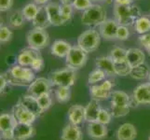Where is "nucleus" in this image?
I'll return each mask as SVG.
<instances>
[{
  "mask_svg": "<svg viewBox=\"0 0 150 140\" xmlns=\"http://www.w3.org/2000/svg\"><path fill=\"white\" fill-rule=\"evenodd\" d=\"M8 84L13 86H29L35 79V71L31 67L14 65L5 73Z\"/></svg>",
  "mask_w": 150,
  "mask_h": 140,
  "instance_id": "1",
  "label": "nucleus"
},
{
  "mask_svg": "<svg viewBox=\"0 0 150 140\" xmlns=\"http://www.w3.org/2000/svg\"><path fill=\"white\" fill-rule=\"evenodd\" d=\"M113 14L117 23L123 26H132L135 21L141 16V10L136 5H129V6H120L114 4Z\"/></svg>",
  "mask_w": 150,
  "mask_h": 140,
  "instance_id": "2",
  "label": "nucleus"
},
{
  "mask_svg": "<svg viewBox=\"0 0 150 140\" xmlns=\"http://www.w3.org/2000/svg\"><path fill=\"white\" fill-rule=\"evenodd\" d=\"M105 20H107L106 10L100 4H92L84 10L80 18L82 24L86 26H99Z\"/></svg>",
  "mask_w": 150,
  "mask_h": 140,
  "instance_id": "3",
  "label": "nucleus"
},
{
  "mask_svg": "<svg viewBox=\"0 0 150 140\" xmlns=\"http://www.w3.org/2000/svg\"><path fill=\"white\" fill-rule=\"evenodd\" d=\"M101 35L99 31L89 29L84 31L77 38V46L85 50L87 53H91L99 48L101 43Z\"/></svg>",
  "mask_w": 150,
  "mask_h": 140,
  "instance_id": "4",
  "label": "nucleus"
},
{
  "mask_svg": "<svg viewBox=\"0 0 150 140\" xmlns=\"http://www.w3.org/2000/svg\"><path fill=\"white\" fill-rule=\"evenodd\" d=\"M76 71L66 67L64 69L56 70L50 73L49 80H50L52 86H66L72 87L76 80Z\"/></svg>",
  "mask_w": 150,
  "mask_h": 140,
  "instance_id": "5",
  "label": "nucleus"
},
{
  "mask_svg": "<svg viewBox=\"0 0 150 140\" xmlns=\"http://www.w3.org/2000/svg\"><path fill=\"white\" fill-rule=\"evenodd\" d=\"M26 41L29 48L40 50L50 45V36L44 29L33 28L27 33Z\"/></svg>",
  "mask_w": 150,
  "mask_h": 140,
  "instance_id": "6",
  "label": "nucleus"
},
{
  "mask_svg": "<svg viewBox=\"0 0 150 140\" xmlns=\"http://www.w3.org/2000/svg\"><path fill=\"white\" fill-rule=\"evenodd\" d=\"M88 61V53L79 46H72L68 54L65 57L66 66L71 69L79 70L82 68Z\"/></svg>",
  "mask_w": 150,
  "mask_h": 140,
  "instance_id": "7",
  "label": "nucleus"
},
{
  "mask_svg": "<svg viewBox=\"0 0 150 140\" xmlns=\"http://www.w3.org/2000/svg\"><path fill=\"white\" fill-rule=\"evenodd\" d=\"M115 86L114 82L111 80H105L100 84H94L90 87V95L91 99L97 101L107 100L111 97L113 92V88Z\"/></svg>",
  "mask_w": 150,
  "mask_h": 140,
  "instance_id": "8",
  "label": "nucleus"
},
{
  "mask_svg": "<svg viewBox=\"0 0 150 140\" xmlns=\"http://www.w3.org/2000/svg\"><path fill=\"white\" fill-rule=\"evenodd\" d=\"M17 121L12 113H3L0 115V134L3 139L12 140Z\"/></svg>",
  "mask_w": 150,
  "mask_h": 140,
  "instance_id": "9",
  "label": "nucleus"
},
{
  "mask_svg": "<svg viewBox=\"0 0 150 140\" xmlns=\"http://www.w3.org/2000/svg\"><path fill=\"white\" fill-rule=\"evenodd\" d=\"M52 84L49 79L46 77H38L28 86V95L38 98L43 95L50 93L51 95Z\"/></svg>",
  "mask_w": 150,
  "mask_h": 140,
  "instance_id": "10",
  "label": "nucleus"
},
{
  "mask_svg": "<svg viewBox=\"0 0 150 140\" xmlns=\"http://www.w3.org/2000/svg\"><path fill=\"white\" fill-rule=\"evenodd\" d=\"M150 105V88L148 83L138 85L133 90L132 96V105Z\"/></svg>",
  "mask_w": 150,
  "mask_h": 140,
  "instance_id": "11",
  "label": "nucleus"
},
{
  "mask_svg": "<svg viewBox=\"0 0 150 140\" xmlns=\"http://www.w3.org/2000/svg\"><path fill=\"white\" fill-rule=\"evenodd\" d=\"M120 24L115 19H107L99 25V33L103 38L106 40L117 39V28Z\"/></svg>",
  "mask_w": 150,
  "mask_h": 140,
  "instance_id": "12",
  "label": "nucleus"
},
{
  "mask_svg": "<svg viewBox=\"0 0 150 140\" xmlns=\"http://www.w3.org/2000/svg\"><path fill=\"white\" fill-rule=\"evenodd\" d=\"M12 114L16 119V121L20 123L25 124H33L37 120L38 116L33 112L29 111L24 107L17 103L12 108Z\"/></svg>",
  "mask_w": 150,
  "mask_h": 140,
  "instance_id": "13",
  "label": "nucleus"
},
{
  "mask_svg": "<svg viewBox=\"0 0 150 140\" xmlns=\"http://www.w3.org/2000/svg\"><path fill=\"white\" fill-rule=\"evenodd\" d=\"M87 133L90 138L93 140H103L107 137L108 129L105 124L98 122H89L87 127Z\"/></svg>",
  "mask_w": 150,
  "mask_h": 140,
  "instance_id": "14",
  "label": "nucleus"
},
{
  "mask_svg": "<svg viewBox=\"0 0 150 140\" xmlns=\"http://www.w3.org/2000/svg\"><path fill=\"white\" fill-rule=\"evenodd\" d=\"M35 134V129L33 124L17 122L14 129L12 140H27Z\"/></svg>",
  "mask_w": 150,
  "mask_h": 140,
  "instance_id": "15",
  "label": "nucleus"
},
{
  "mask_svg": "<svg viewBox=\"0 0 150 140\" xmlns=\"http://www.w3.org/2000/svg\"><path fill=\"white\" fill-rule=\"evenodd\" d=\"M44 7H45L46 11H47L50 25H53V26H61V25L64 24L63 20H62L61 13H60V4L56 2H50Z\"/></svg>",
  "mask_w": 150,
  "mask_h": 140,
  "instance_id": "16",
  "label": "nucleus"
},
{
  "mask_svg": "<svg viewBox=\"0 0 150 140\" xmlns=\"http://www.w3.org/2000/svg\"><path fill=\"white\" fill-rule=\"evenodd\" d=\"M127 63L132 68L139 66L146 62V55L144 53L138 48H131L127 50Z\"/></svg>",
  "mask_w": 150,
  "mask_h": 140,
  "instance_id": "17",
  "label": "nucleus"
},
{
  "mask_svg": "<svg viewBox=\"0 0 150 140\" xmlns=\"http://www.w3.org/2000/svg\"><path fill=\"white\" fill-rule=\"evenodd\" d=\"M39 53H40L39 50L28 47V48H25L20 51L19 54L17 55L16 62L18 65L22 66L30 67L35 59V57Z\"/></svg>",
  "mask_w": 150,
  "mask_h": 140,
  "instance_id": "18",
  "label": "nucleus"
},
{
  "mask_svg": "<svg viewBox=\"0 0 150 140\" xmlns=\"http://www.w3.org/2000/svg\"><path fill=\"white\" fill-rule=\"evenodd\" d=\"M18 103L20 104V105H22L23 107H24L29 111L35 114L38 117L41 116L43 114V111L41 110V108L38 105V99L35 97L28 95V93L21 97L20 100L18 101Z\"/></svg>",
  "mask_w": 150,
  "mask_h": 140,
  "instance_id": "19",
  "label": "nucleus"
},
{
  "mask_svg": "<svg viewBox=\"0 0 150 140\" xmlns=\"http://www.w3.org/2000/svg\"><path fill=\"white\" fill-rule=\"evenodd\" d=\"M95 65L98 68L102 69L107 77H115V63L113 62L110 56H100L95 60Z\"/></svg>",
  "mask_w": 150,
  "mask_h": 140,
  "instance_id": "20",
  "label": "nucleus"
},
{
  "mask_svg": "<svg viewBox=\"0 0 150 140\" xmlns=\"http://www.w3.org/2000/svg\"><path fill=\"white\" fill-rule=\"evenodd\" d=\"M117 140H134L137 136V130L132 123H123L116 133Z\"/></svg>",
  "mask_w": 150,
  "mask_h": 140,
  "instance_id": "21",
  "label": "nucleus"
},
{
  "mask_svg": "<svg viewBox=\"0 0 150 140\" xmlns=\"http://www.w3.org/2000/svg\"><path fill=\"white\" fill-rule=\"evenodd\" d=\"M83 134L79 125L67 124L65 125L61 134V140H82Z\"/></svg>",
  "mask_w": 150,
  "mask_h": 140,
  "instance_id": "22",
  "label": "nucleus"
},
{
  "mask_svg": "<svg viewBox=\"0 0 150 140\" xmlns=\"http://www.w3.org/2000/svg\"><path fill=\"white\" fill-rule=\"evenodd\" d=\"M68 120L71 124L79 125L85 122V107L74 105L68 109Z\"/></svg>",
  "mask_w": 150,
  "mask_h": 140,
  "instance_id": "23",
  "label": "nucleus"
},
{
  "mask_svg": "<svg viewBox=\"0 0 150 140\" xmlns=\"http://www.w3.org/2000/svg\"><path fill=\"white\" fill-rule=\"evenodd\" d=\"M72 48L69 42L63 39L55 40L50 47L51 54L58 57V58H65Z\"/></svg>",
  "mask_w": 150,
  "mask_h": 140,
  "instance_id": "24",
  "label": "nucleus"
},
{
  "mask_svg": "<svg viewBox=\"0 0 150 140\" xmlns=\"http://www.w3.org/2000/svg\"><path fill=\"white\" fill-rule=\"evenodd\" d=\"M111 106L116 107H131L132 97L123 91H113L111 95Z\"/></svg>",
  "mask_w": 150,
  "mask_h": 140,
  "instance_id": "25",
  "label": "nucleus"
},
{
  "mask_svg": "<svg viewBox=\"0 0 150 140\" xmlns=\"http://www.w3.org/2000/svg\"><path fill=\"white\" fill-rule=\"evenodd\" d=\"M100 109L101 107L99 105V101H97L95 99H91L85 107V122H96Z\"/></svg>",
  "mask_w": 150,
  "mask_h": 140,
  "instance_id": "26",
  "label": "nucleus"
},
{
  "mask_svg": "<svg viewBox=\"0 0 150 140\" xmlns=\"http://www.w3.org/2000/svg\"><path fill=\"white\" fill-rule=\"evenodd\" d=\"M31 23H32L34 28L46 30L49 26H50V23L49 21V17L47 11L45 9V7H40L37 16L35 17V19Z\"/></svg>",
  "mask_w": 150,
  "mask_h": 140,
  "instance_id": "27",
  "label": "nucleus"
},
{
  "mask_svg": "<svg viewBox=\"0 0 150 140\" xmlns=\"http://www.w3.org/2000/svg\"><path fill=\"white\" fill-rule=\"evenodd\" d=\"M8 25L11 28H20L24 24L25 18L22 10H14L8 16Z\"/></svg>",
  "mask_w": 150,
  "mask_h": 140,
  "instance_id": "28",
  "label": "nucleus"
},
{
  "mask_svg": "<svg viewBox=\"0 0 150 140\" xmlns=\"http://www.w3.org/2000/svg\"><path fill=\"white\" fill-rule=\"evenodd\" d=\"M134 31L139 35L146 34L150 32V19L146 16L141 15L133 24Z\"/></svg>",
  "mask_w": 150,
  "mask_h": 140,
  "instance_id": "29",
  "label": "nucleus"
},
{
  "mask_svg": "<svg viewBox=\"0 0 150 140\" xmlns=\"http://www.w3.org/2000/svg\"><path fill=\"white\" fill-rule=\"evenodd\" d=\"M149 67L147 65L143 64L139 66L133 67L131 70L130 76L132 77V79L136 80H142L148 77V74H149Z\"/></svg>",
  "mask_w": 150,
  "mask_h": 140,
  "instance_id": "30",
  "label": "nucleus"
},
{
  "mask_svg": "<svg viewBox=\"0 0 150 140\" xmlns=\"http://www.w3.org/2000/svg\"><path fill=\"white\" fill-rule=\"evenodd\" d=\"M71 87L66 86H58L55 90V98L59 103L64 104L67 103L71 98Z\"/></svg>",
  "mask_w": 150,
  "mask_h": 140,
  "instance_id": "31",
  "label": "nucleus"
},
{
  "mask_svg": "<svg viewBox=\"0 0 150 140\" xmlns=\"http://www.w3.org/2000/svg\"><path fill=\"white\" fill-rule=\"evenodd\" d=\"M40 7L38 6L35 3H28L23 8L22 12L23 14V16L25 18V21H28V22H32L35 19V17L37 16V14L38 12Z\"/></svg>",
  "mask_w": 150,
  "mask_h": 140,
  "instance_id": "32",
  "label": "nucleus"
},
{
  "mask_svg": "<svg viewBox=\"0 0 150 140\" xmlns=\"http://www.w3.org/2000/svg\"><path fill=\"white\" fill-rule=\"evenodd\" d=\"M109 56L115 64H120L127 62V50L120 48V47H115L110 50Z\"/></svg>",
  "mask_w": 150,
  "mask_h": 140,
  "instance_id": "33",
  "label": "nucleus"
},
{
  "mask_svg": "<svg viewBox=\"0 0 150 140\" xmlns=\"http://www.w3.org/2000/svg\"><path fill=\"white\" fill-rule=\"evenodd\" d=\"M106 77L107 76L105 72H103L102 69L96 67L94 70H92L89 74V77H88V83H89L90 85L97 84L98 82H101V81L105 80Z\"/></svg>",
  "mask_w": 150,
  "mask_h": 140,
  "instance_id": "34",
  "label": "nucleus"
},
{
  "mask_svg": "<svg viewBox=\"0 0 150 140\" xmlns=\"http://www.w3.org/2000/svg\"><path fill=\"white\" fill-rule=\"evenodd\" d=\"M73 11H74V8L72 5L60 4V13H61L62 20H63L64 24L71 22L72 18H73Z\"/></svg>",
  "mask_w": 150,
  "mask_h": 140,
  "instance_id": "35",
  "label": "nucleus"
},
{
  "mask_svg": "<svg viewBox=\"0 0 150 140\" xmlns=\"http://www.w3.org/2000/svg\"><path fill=\"white\" fill-rule=\"evenodd\" d=\"M13 38V32L7 25H0V44H6Z\"/></svg>",
  "mask_w": 150,
  "mask_h": 140,
  "instance_id": "36",
  "label": "nucleus"
},
{
  "mask_svg": "<svg viewBox=\"0 0 150 140\" xmlns=\"http://www.w3.org/2000/svg\"><path fill=\"white\" fill-rule=\"evenodd\" d=\"M38 105L41 108V110L44 112L47 111L49 108L52 105V98H51V95L50 93H47V95H43L37 98Z\"/></svg>",
  "mask_w": 150,
  "mask_h": 140,
  "instance_id": "37",
  "label": "nucleus"
},
{
  "mask_svg": "<svg viewBox=\"0 0 150 140\" xmlns=\"http://www.w3.org/2000/svg\"><path fill=\"white\" fill-rule=\"evenodd\" d=\"M130 110H131V107H116V106L110 107V112L114 118H120L126 116L129 114Z\"/></svg>",
  "mask_w": 150,
  "mask_h": 140,
  "instance_id": "38",
  "label": "nucleus"
},
{
  "mask_svg": "<svg viewBox=\"0 0 150 140\" xmlns=\"http://www.w3.org/2000/svg\"><path fill=\"white\" fill-rule=\"evenodd\" d=\"M112 117L113 116H112V114H111V112L109 110L106 109V108H102L101 107V109L99 111V114H98L96 122L107 125V124H109L111 122Z\"/></svg>",
  "mask_w": 150,
  "mask_h": 140,
  "instance_id": "39",
  "label": "nucleus"
},
{
  "mask_svg": "<svg viewBox=\"0 0 150 140\" xmlns=\"http://www.w3.org/2000/svg\"><path fill=\"white\" fill-rule=\"evenodd\" d=\"M131 70L132 67L129 65L127 62H124V63H120V64H115V71L117 76H120V77L128 76L130 75Z\"/></svg>",
  "mask_w": 150,
  "mask_h": 140,
  "instance_id": "40",
  "label": "nucleus"
},
{
  "mask_svg": "<svg viewBox=\"0 0 150 140\" xmlns=\"http://www.w3.org/2000/svg\"><path fill=\"white\" fill-rule=\"evenodd\" d=\"M92 5L91 0H75L72 4L74 9L79 10V11H84L87 9H89Z\"/></svg>",
  "mask_w": 150,
  "mask_h": 140,
  "instance_id": "41",
  "label": "nucleus"
},
{
  "mask_svg": "<svg viewBox=\"0 0 150 140\" xmlns=\"http://www.w3.org/2000/svg\"><path fill=\"white\" fill-rule=\"evenodd\" d=\"M44 59H43V57L42 55H41V53L38 54L37 56L35 57V59L33 61V63L32 65H31V68H32L35 72H39L41 70H43L44 68Z\"/></svg>",
  "mask_w": 150,
  "mask_h": 140,
  "instance_id": "42",
  "label": "nucleus"
},
{
  "mask_svg": "<svg viewBox=\"0 0 150 140\" xmlns=\"http://www.w3.org/2000/svg\"><path fill=\"white\" fill-rule=\"evenodd\" d=\"M138 41H139V44H140L143 48L146 50V53L150 55V32L140 35Z\"/></svg>",
  "mask_w": 150,
  "mask_h": 140,
  "instance_id": "43",
  "label": "nucleus"
},
{
  "mask_svg": "<svg viewBox=\"0 0 150 140\" xmlns=\"http://www.w3.org/2000/svg\"><path fill=\"white\" fill-rule=\"evenodd\" d=\"M130 38V30L127 26H123V25H120L117 28V39L120 41H126Z\"/></svg>",
  "mask_w": 150,
  "mask_h": 140,
  "instance_id": "44",
  "label": "nucleus"
},
{
  "mask_svg": "<svg viewBox=\"0 0 150 140\" xmlns=\"http://www.w3.org/2000/svg\"><path fill=\"white\" fill-rule=\"evenodd\" d=\"M14 0H0V12L8 11L12 8Z\"/></svg>",
  "mask_w": 150,
  "mask_h": 140,
  "instance_id": "45",
  "label": "nucleus"
},
{
  "mask_svg": "<svg viewBox=\"0 0 150 140\" xmlns=\"http://www.w3.org/2000/svg\"><path fill=\"white\" fill-rule=\"evenodd\" d=\"M8 84V82L6 75L0 74V93L4 92V90L6 89Z\"/></svg>",
  "mask_w": 150,
  "mask_h": 140,
  "instance_id": "46",
  "label": "nucleus"
},
{
  "mask_svg": "<svg viewBox=\"0 0 150 140\" xmlns=\"http://www.w3.org/2000/svg\"><path fill=\"white\" fill-rule=\"evenodd\" d=\"M134 0H114V4L120 5V6H129L132 5Z\"/></svg>",
  "mask_w": 150,
  "mask_h": 140,
  "instance_id": "47",
  "label": "nucleus"
},
{
  "mask_svg": "<svg viewBox=\"0 0 150 140\" xmlns=\"http://www.w3.org/2000/svg\"><path fill=\"white\" fill-rule=\"evenodd\" d=\"M34 3H35L39 7H44L50 3V0H34Z\"/></svg>",
  "mask_w": 150,
  "mask_h": 140,
  "instance_id": "48",
  "label": "nucleus"
},
{
  "mask_svg": "<svg viewBox=\"0 0 150 140\" xmlns=\"http://www.w3.org/2000/svg\"><path fill=\"white\" fill-rule=\"evenodd\" d=\"M60 1H61V4H69V5H72L75 0H60Z\"/></svg>",
  "mask_w": 150,
  "mask_h": 140,
  "instance_id": "49",
  "label": "nucleus"
},
{
  "mask_svg": "<svg viewBox=\"0 0 150 140\" xmlns=\"http://www.w3.org/2000/svg\"><path fill=\"white\" fill-rule=\"evenodd\" d=\"M91 2H94V3H96V4H99V3H101V2H107V3H110L111 1L110 0H91Z\"/></svg>",
  "mask_w": 150,
  "mask_h": 140,
  "instance_id": "50",
  "label": "nucleus"
},
{
  "mask_svg": "<svg viewBox=\"0 0 150 140\" xmlns=\"http://www.w3.org/2000/svg\"><path fill=\"white\" fill-rule=\"evenodd\" d=\"M147 79H148V80L150 81V71H149V74H148V77H147Z\"/></svg>",
  "mask_w": 150,
  "mask_h": 140,
  "instance_id": "51",
  "label": "nucleus"
},
{
  "mask_svg": "<svg viewBox=\"0 0 150 140\" xmlns=\"http://www.w3.org/2000/svg\"><path fill=\"white\" fill-rule=\"evenodd\" d=\"M147 83H148V86H149V88H150V81H149V82H147Z\"/></svg>",
  "mask_w": 150,
  "mask_h": 140,
  "instance_id": "52",
  "label": "nucleus"
},
{
  "mask_svg": "<svg viewBox=\"0 0 150 140\" xmlns=\"http://www.w3.org/2000/svg\"><path fill=\"white\" fill-rule=\"evenodd\" d=\"M1 138H2V137H1V134H0V139H1Z\"/></svg>",
  "mask_w": 150,
  "mask_h": 140,
  "instance_id": "53",
  "label": "nucleus"
},
{
  "mask_svg": "<svg viewBox=\"0 0 150 140\" xmlns=\"http://www.w3.org/2000/svg\"><path fill=\"white\" fill-rule=\"evenodd\" d=\"M148 140H150V136H149V138H148Z\"/></svg>",
  "mask_w": 150,
  "mask_h": 140,
  "instance_id": "54",
  "label": "nucleus"
},
{
  "mask_svg": "<svg viewBox=\"0 0 150 140\" xmlns=\"http://www.w3.org/2000/svg\"><path fill=\"white\" fill-rule=\"evenodd\" d=\"M0 25H1V23H0Z\"/></svg>",
  "mask_w": 150,
  "mask_h": 140,
  "instance_id": "55",
  "label": "nucleus"
}]
</instances>
